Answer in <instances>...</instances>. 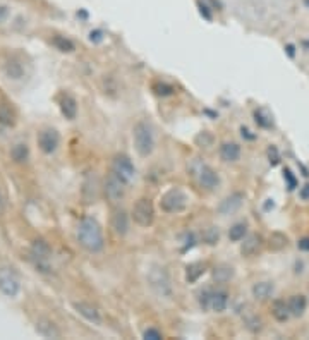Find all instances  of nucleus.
<instances>
[{
	"instance_id": "32",
	"label": "nucleus",
	"mask_w": 309,
	"mask_h": 340,
	"mask_svg": "<svg viewBox=\"0 0 309 340\" xmlns=\"http://www.w3.org/2000/svg\"><path fill=\"white\" fill-rule=\"evenodd\" d=\"M143 338H146V340H160V338H163V335H162L160 330H157V328H148V330H144Z\"/></svg>"
},
{
	"instance_id": "23",
	"label": "nucleus",
	"mask_w": 309,
	"mask_h": 340,
	"mask_svg": "<svg viewBox=\"0 0 309 340\" xmlns=\"http://www.w3.org/2000/svg\"><path fill=\"white\" fill-rule=\"evenodd\" d=\"M11 157L16 163H22L26 162L28 157H30V148L24 143H17L16 146H12L11 150Z\"/></svg>"
},
{
	"instance_id": "26",
	"label": "nucleus",
	"mask_w": 309,
	"mask_h": 340,
	"mask_svg": "<svg viewBox=\"0 0 309 340\" xmlns=\"http://www.w3.org/2000/svg\"><path fill=\"white\" fill-rule=\"evenodd\" d=\"M273 316L277 318L278 321H285L289 318V314H290V311H289V304L285 306V302L284 301H277L273 304Z\"/></svg>"
},
{
	"instance_id": "13",
	"label": "nucleus",
	"mask_w": 309,
	"mask_h": 340,
	"mask_svg": "<svg viewBox=\"0 0 309 340\" xmlns=\"http://www.w3.org/2000/svg\"><path fill=\"white\" fill-rule=\"evenodd\" d=\"M199 184L201 187L206 189V191H213V189H217L220 186V177L218 174L215 172L212 167H208V165H203V167L199 168Z\"/></svg>"
},
{
	"instance_id": "14",
	"label": "nucleus",
	"mask_w": 309,
	"mask_h": 340,
	"mask_svg": "<svg viewBox=\"0 0 309 340\" xmlns=\"http://www.w3.org/2000/svg\"><path fill=\"white\" fill-rule=\"evenodd\" d=\"M59 107H60V112H62V115L65 119L69 120H74L78 115V102L76 98L71 96L69 93H62L59 96Z\"/></svg>"
},
{
	"instance_id": "19",
	"label": "nucleus",
	"mask_w": 309,
	"mask_h": 340,
	"mask_svg": "<svg viewBox=\"0 0 309 340\" xmlns=\"http://www.w3.org/2000/svg\"><path fill=\"white\" fill-rule=\"evenodd\" d=\"M260 248H261V237L252 234L244 239V242L241 246V253L244 254V256H254V254L260 251Z\"/></svg>"
},
{
	"instance_id": "24",
	"label": "nucleus",
	"mask_w": 309,
	"mask_h": 340,
	"mask_svg": "<svg viewBox=\"0 0 309 340\" xmlns=\"http://www.w3.org/2000/svg\"><path fill=\"white\" fill-rule=\"evenodd\" d=\"M96 186H98V182H96L95 172H93V176H88L86 182H84V189H83V196L90 191V195H88L86 200H84L86 203H95V200H96Z\"/></svg>"
},
{
	"instance_id": "4",
	"label": "nucleus",
	"mask_w": 309,
	"mask_h": 340,
	"mask_svg": "<svg viewBox=\"0 0 309 340\" xmlns=\"http://www.w3.org/2000/svg\"><path fill=\"white\" fill-rule=\"evenodd\" d=\"M187 195L182 189H170L165 195L162 196L160 200V206L165 213H181V211L186 210L187 206Z\"/></svg>"
},
{
	"instance_id": "9",
	"label": "nucleus",
	"mask_w": 309,
	"mask_h": 340,
	"mask_svg": "<svg viewBox=\"0 0 309 340\" xmlns=\"http://www.w3.org/2000/svg\"><path fill=\"white\" fill-rule=\"evenodd\" d=\"M105 195L110 203H119L125 195V182L114 172L105 179Z\"/></svg>"
},
{
	"instance_id": "5",
	"label": "nucleus",
	"mask_w": 309,
	"mask_h": 340,
	"mask_svg": "<svg viewBox=\"0 0 309 340\" xmlns=\"http://www.w3.org/2000/svg\"><path fill=\"white\" fill-rule=\"evenodd\" d=\"M133 218L139 227H151L154 222V206L148 198H139L133 206Z\"/></svg>"
},
{
	"instance_id": "7",
	"label": "nucleus",
	"mask_w": 309,
	"mask_h": 340,
	"mask_svg": "<svg viewBox=\"0 0 309 340\" xmlns=\"http://www.w3.org/2000/svg\"><path fill=\"white\" fill-rule=\"evenodd\" d=\"M19 278L11 268H0V292L7 297H16L19 294Z\"/></svg>"
},
{
	"instance_id": "1",
	"label": "nucleus",
	"mask_w": 309,
	"mask_h": 340,
	"mask_svg": "<svg viewBox=\"0 0 309 340\" xmlns=\"http://www.w3.org/2000/svg\"><path fill=\"white\" fill-rule=\"evenodd\" d=\"M76 235H78V242L90 253H100L103 246H105L101 227L91 216H86V218L79 222Z\"/></svg>"
},
{
	"instance_id": "21",
	"label": "nucleus",
	"mask_w": 309,
	"mask_h": 340,
	"mask_svg": "<svg viewBox=\"0 0 309 340\" xmlns=\"http://www.w3.org/2000/svg\"><path fill=\"white\" fill-rule=\"evenodd\" d=\"M306 306H307L306 297L301 294L292 296L289 301V311H290V314H294V316H302L304 311H306Z\"/></svg>"
},
{
	"instance_id": "12",
	"label": "nucleus",
	"mask_w": 309,
	"mask_h": 340,
	"mask_svg": "<svg viewBox=\"0 0 309 340\" xmlns=\"http://www.w3.org/2000/svg\"><path fill=\"white\" fill-rule=\"evenodd\" d=\"M72 308L76 309L78 314H81L84 320H88L93 325H100L101 323V314L98 311L96 306H93L91 302L86 301H74L72 302Z\"/></svg>"
},
{
	"instance_id": "17",
	"label": "nucleus",
	"mask_w": 309,
	"mask_h": 340,
	"mask_svg": "<svg viewBox=\"0 0 309 340\" xmlns=\"http://www.w3.org/2000/svg\"><path fill=\"white\" fill-rule=\"evenodd\" d=\"M239 157H241V146L237 143H223L220 146V158L223 160V162L230 163V162H237Z\"/></svg>"
},
{
	"instance_id": "28",
	"label": "nucleus",
	"mask_w": 309,
	"mask_h": 340,
	"mask_svg": "<svg viewBox=\"0 0 309 340\" xmlns=\"http://www.w3.org/2000/svg\"><path fill=\"white\" fill-rule=\"evenodd\" d=\"M232 275H234L232 266H220L215 270V278L220 282H227L228 278H232Z\"/></svg>"
},
{
	"instance_id": "3",
	"label": "nucleus",
	"mask_w": 309,
	"mask_h": 340,
	"mask_svg": "<svg viewBox=\"0 0 309 340\" xmlns=\"http://www.w3.org/2000/svg\"><path fill=\"white\" fill-rule=\"evenodd\" d=\"M148 285L154 294L163 299H168L172 296V283L167 270L163 266H153L148 272Z\"/></svg>"
},
{
	"instance_id": "25",
	"label": "nucleus",
	"mask_w": 309,
	"mask_h": 340,
	"mask_svg": "<svg viewBox=\"0 0 309 340\" xmlns=\"http://www.w3.org/2000/svg\"><path fill=\"white\" fill-rule=\"evenodd\" d=\"M246 232H247V225L244 224V222H239V224L230 227V230H228V239H230L232 242H239V240H244Z\"/></svg>"
},
{
	"instance_id": "6",
	"label": "nucleus",
	"mask_w": 309,
	"mask_h": 340,
	"mask_svg": "<svg viewBox=\"0 0 309 340\" xmlns=\"http://www.w3.org/2000/svg\"><path fill=\"white\" fill-rule=\"evenodd\" d=\"M112 172H114L115 176H119L125 184H129L136 176L134 163L131 162L127 155H115L114 162H112Z\"/></svg>"
},
{
	"instance_id": "18",
	"label": "nucleus",
	"mask_w": 309,
	"mask_h": 340,
	"mask_svg": "<svg viewBox=\"0 0 309 340\" xmlns=\"http://www.w3.org/2000/svg\"><path fill=\"white\" fill-rule=\"evenodd\" d=\"M36 332H38L41 337H46V338H59L60 337L59 328L55 327L50 320H38L36 321Z\"/></svg>"
},
{
	"instance_id": "16",
	"label": "nucleus",
	"mask_w": 309,
	"mask_h": 340,
	"mask_svg": "<svg viewBox=\"0 0 309 340\" xmlns=\"http://www.w3.org/2000/svg\"><path fill=\"white\" fill-rule=\"evenodd\" d=\"M112 229L119 237H124L129 232V216L124 210H117L112 215Z\"/></svg>"
},
{
	"instance_id": "34",
	"label": "nucleus",
	"mask_w": 309,
	"mask_h": 340,
	"mask_svg": "<svg viewBox=\"0 0 309 340\" xmlns=\"http://www.w3.org/2000/svg\"><path fill=\"white\" fill-rule=\"evenodd\" d=\"M297 248L301 249V251H309V237H304L297 242Z\"/></svg>"
},
{
	"instance_id": "37",
	"label": "nucleus",
	"mask_w": 309,
	"mask_h": 340,
	"mask_svg": "<svg viewBox=\"0 0 309 340\" xmlns=\"http://www.w3.org/2000/svg\"><path fill=\"white\" fill-rule=\"evenodd\" d=\"M287 52H289L290 57H294V46H287Z\"/></svg>"
},
{
	"instance_id": "27",
	"label": "nucleus",
	"mask_w": 309,
	"mask_h": 340,
	"mask_svg": "<svg viewBox=\"0 0 309 340\" xmlns=\"http://www.w3.org/2000/svg\"><path fill=\"white\" fill-rule=\"evenodd\" d=\"M54 45L57 46L60 52H64V54H71V52L74 50V43L71 40H67V38H64V36H55Z\"/></svg>"
},
{
	"instance_id": "29",
	"label": "nucleus",
	"mask_w": 309,
	"mask_h": 340,
	"mask_svg": "<svg viewBox=\"0 0 309 340\" xmlns=\"http://www.w3.org/2000/svg\"><path fill=\"white\" fill-rule=\"evenodd\" d=\"M0 124H6V126L14 124V113L11 112V108L6 105L0 107Z\"/></svg>"
},
{
	"instance_id": "31",
	"label": "nucleus",
	"mask_w": 309,
	"mask_h": 340,
	"mask_svg": "<svg viewBox=\"0 0 309 340\" xmlns=\"http://www.w3.org/2000/svg\"><path fill=\"white\" fill-rule=\"evenodd\" d=\"M154 93L157 94H162V96H167V94H172L174 93V88L170 86V84H165V83H158L153 86Z\"/></svg>"
},
{
	"instance_id": "36",
	"label": "nucleus",
	"mask_w": 309,
	"mask_h": 340,
	"mask_svg": "<svg viewBox=\"0 0 309 340\" xmlns=\"http://www.w3.org/2000/svg\"><path fill=\"white\" fill-rule=\"evenodd\" d=\"M4 16H6V9L0 7V21H2V19H4Z\"/></svg>"
},
{
	"instance_id": "20",
	"label": "nucleus",
	"mask_w": 309,
	"mask_h": 340,
	"mask_svg": "<svg viewBox=\"0 0 309 340\" xmlns=\"http://www.w3.org/2000/svg\"><path fill=\"white\" fill-rule=\"evenodd\" d=\"M273 290H275V287L271 282H258V283H254V287H252V296L260 301H265L273 294Z\"/></svg>"
},
{
	"instance_id": "35",
	"label": "nucleus",
	"mask_w": 309,
	"mask_h": 340,
	"mask_svg": "<svg viewBox=\"0 0 309 340\" xmlns=\"http://www.w3.org/2000/svg\"><path fill=\"white\" fill-rule=\"evenodd\" d=\"M301 198H302V200H309V184L301 189Z\"/></svg>"
},
{
	"instance_id": "10",
	"label": "nucleus",
	"mask_w": 309,
	"mask_h": 340,
	"mask_svg": "<svg viewBox=\"0 0 309 340\" xmlns=\"http://www.w3.org/2000/svg\"><path fill=\"white\" fill-rule=\"evenodd\" d=\"M227 304H228V297L225 292H204V294H201V306L213 309L215 313L225 311Z\"/></svg>"
},
{
	"instance_id": "38",
	"label": "nucleus",
	"mask_w": 309,
	"mask_h": 340,
	"mask_svg": "<svg viewBox=\"0 0 309 340\" xmlns=\"http://www.w3.org/2000/svg\"><path fill=\"white\" fill-rule=\"evenodd\" d=\"M2 206H4V203H2V196H0V210H2Z\"/></svg>"
},
{
	"instance_id": "33",
	"label": "nucleus",
	"mask_w": 309,
	"mask_h": 340,
	"mask_svg": "<svg viewBox=\"0 0 309 340\" xmlns=\"http://www.w3.org/2000/svg\"><path fill=\"white\" fill-rule=\"evenodd\" d=\"M284 176H285V179H287L290 191H292V189H296V177L292 176V172H290L289 168H285V170H284Z\"/></svg>"
},
{
	"instance_id": "11",
	"label": "nucleus",
	"mask_w": 309,
	"mask_h": 340,
	"mask_svg": "<svg viewBox=\"0 0 309 340\" xmlns=\"http://www.w3.org/2000/svg\"><path fill=\"white\" fill-rule=\"evenodd\" d=\"M36 141H38V146H40V150L43 151V153L52 155L55 150L59 148L60 136L55 129H50L48 127V129H41L38 132V138H36Z\"/></svg>"
},
{
	"instance_id": "22",
	"label": "nucleus",
	"mask_w": 309,
	"mask_h": 340,
	"mask_svg": "<svg viewBox=\"0 0 309 340\" xmlns=\"http://www.w3.org/2000/svg\"><path fill=\"white\" fill-rule=\"evenodd\" d=\"M204 270V264L203 263H193L186 268V280L189 283H194L199 280V277L203 275Z\"/></svg>"
},
{
	"instance_id": "30",
	"label": "nucleus",
	"mask_w": 309,
	"mask_h": 340,
	"mask_svg": "<svg viewBox=\"0 0 309 340\" xmlns=\"http://www.w3.org/2000/svg\"><path fill=\"white\" fill-rule=\"evenodd\" d=\"M204 240L208 242L210 246H213V244H217L218 242V237H220V234H218V229H215V227H210L208 230L204 232Z\"/></svg>"
},
{
	"instance_id": "15",
	"label": "nucleus",
	"mask_w": 309,
	"mask_h": 340,
	"mask_svg": "<svg viewBox=\"0 0 309 340\" xmlns=\"http://www.w3.org/2000/svg\"><path fill=\"white\" fill-rule=\"evenodd\" d=\"M242 203H244V195H241V192H234V195L227 196L225 200L218 205V213L230 215L242 206Z\"/></svg>"
},
{
	"instance_id": "2",
	"label": "nucleus",
	"mask_w": 309,
	"mask_h": 340,
	"mask_svg": "<svg viewBox=\"0 0 309 340\" xmlns=\"http://www.w3.org/2000/svg\"><path fill=\"white\" fill-rule=\"evenodd\" d=\"M133 141H134V148L141 157H149L154 150V134L153 129L148 122H138L133 129Z\"/></svg>"
},
{
	"instance_id": "8",
	"label": "nucleus",
	"mask_w": 309,
	"mask_h": 340,
	"mask_svg": "<svg viewBox=\"0 0 309 340\" xmlns=\"http://www.w3.org/2000/svg\"><path fill=\"white\" fill-rule=\"evenodd\" d=\"M50 254H52V249H50V246L45 242V240H35V242H33L31 258L35 259L36 268H40L41 272H48L50 270V264H48Z\"/></svg>"
}]
</instances>
